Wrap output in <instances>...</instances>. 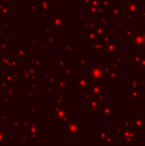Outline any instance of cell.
I'll list each match as a JSON object with an SVG mask.
<instances>
[{
  "label": "cell",
  "instance_id": "1",
  "mask_svg": "<svg viewBox=\"0 0 145 146\" xmlns=\"http://www.w3.org/2000/svg\"><path fill=\"white\" fill-rule=\"evenodd\" d=\"M49 24L50 27H52L53 29H64V20H63V16H53L52 19H49Z\"/></svg>",
  "mask_w": 145,
  "mask_h": 146
},
{
  "label": "cell",
  "instance_id": "3",
  "mask_svg": "<svg viewBox=\"0 0 145 146\" xmlns=\"http://www.w3.org/2000/svg\"><path fill=\"white\" fill-rule=\"evenodd\" d=\"M143 41L145 42V33H144V36H143Z\"/></svg>",
  "mask_w": 145,
  "mask_h": 146
},
{
  "label": "cell",
  "instance_id": "2",
  "mask_svg": "<svg viewBox=\"0 0 145 146\" xmlns=\"http://www.w3.org/2000/svg\"><path fill=\"white\" fill-rule=\"evenodd\" d=\"M132 44L133 45H135V47H137V46H141L142 44H143V37H141V35L140 34H137V35H135V36H133L132 37Z\"/></svg>",
  "mask_w": 145,
  "mask_h": 146
}]
</instances>
